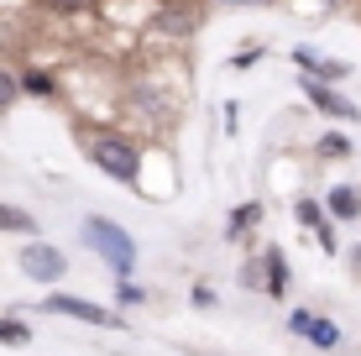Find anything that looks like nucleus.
Instances as JSON below:
<instances>
[{"instance_id": "nucleus-1", "label": "nucleus", "mask_w": 361, "mask_h": 356, "mask_svg": "<svg viewBox=\"0 0 361 356\" xmlns=\"http://www.w3.org/2000/svg\"><path fill=\"white\" fill-rule=\"evenodd\" d=\"M84 241H90L94 257H105V267L116 278H131V267H136V236H126L116 220L90 215V220H84Z\"/></svg>"}, {"instance_id": "nucleus-2", "label": "nucleus", "mask_w": 361, "mask_h": 356, "mask_svg": "<svg viewBox=\"0 0 361 356\" xmlns=\"http://www.w3.org/2000/svg\"><path fill=\"white\" fill-rule=\"evenodd\" d=\"M90 163L105 178H116V183H136L142 178V152H136L126 137H94L90 142Z\"/></svg>"}, {"instance_id": "nucleus-3", "label": "nucleus", "mask_w": 361, "mask_h": 356, "mask_svg": "<svg viewBox=\"0 0 361 356\" xmlns=\"http://www.w3.org/2000/svg\"><path fill=\"white\" fill-rule=\"evenodd\" d=\"M42 309H47V314H63V320H79V325H105V330H121V325H126L116 309H99V304L79 299V293H47Z\"/></svg>"}, {"instance_id": "nucleus-4", "label": "nucleus", "mask_w": 361, "mask_h": 356, "mask_svg": "<svg viewBox=\"0 0 361 356\" xmlns=\"http://www.w3.org/2000/svg\"><path fill=\"white\" fill-rule=\"evenodd\" d=\"M16 262H21V273H27L32 283H58V278L68 273V257L58 247H47V241H27Z\"/></svg>"}, {"instance_id": "nucleus-5", "label": "nucleus", "mask_w": 361, "mask_h": 356, "mask_svg": "<svg viewBox=\"0 0 361 356\" xmlns=\"http://www.w3.org/2000/svg\"><path fill=\"white\" fill-rule=\"evenodd\" d=\"M288 330H293V336H304V340H314L319 351H335V346H341V325L325 320V314H314V309H293V314H288Z\"/></svg>"}, {"instance_id": "nucleus-6", "label": "nucleus", "mask_w": 361, "mask_h": 356, "mask_svg": "<svg viewBox=\"0 0 361 356\" xmlns=\"http://www.w3.org/2000/svg\"><path fill=\"white\" fill-rule=\"evenodd\" d=\"M304 94L314 100V110H325V116H335V121H361V110L351 100H341L325 79H309V73H304Z\"/></svg>"}, {"instance_id": "nucleus-7", "label": "nucleus", "mask_w": 361, "mask_h": 356, "mask_svg": "<svg viewBox=\"0 0 361 356\" xmlns=\"http://www.w3.org/2000/svg\"><path fill=\"white\" fill-rule=\"evenodd\" d=\"M262 273H267V293H272V299H283V293H288V257H283V247H267Z\"/></svg>"}, {"instance_id": "nucleus-8", "label": "nucleus", "mask_w": 361, "mask_h": 356, "mask_svg": "<svg viewBox=\"0 0 361 356\" xmlns=\"http://www.w3.org/2000/svg\"><path fill=\"white\" fill-rule=\"evenodd\" d=\"M325 210H330L335 220H356V215H361V189H351V183L330 189V194H325Z\"/></svg>"}, {"instance_id": "nucleus-9", "label": "nucleus", "mask_w": 361, "mask_h": 356, "mask_svg": "<svg viewBox=\"0 0 361 356\" xmlns=\"http://www.w3.org/2000/svg\"><path fill=\"white\" fill-rule=\"evenodd\" d=\"M257 220H262V204H241V210H235V215L226 220V236H231V241H241L246 231L257 226Z\"/></svg>"}, {"instance_id": "nucleus-10", "label": "nucleus", "mask_w": 361, "mask_h": 356, "mask_svg": "<svg viewBox=\"0 0 361 356\" xmlns=\"http://www.w3.org/2000/svg\"><path fill=\"white\" fill-rule=\"evenodd\" d=\"M293 220H298V226H330V220H325V204H319V200H309V194H304V200H293Z\"/></svg>"}, {"instance_id": "nucleus-11", "label": "nucleus", "mask_w": 361, "mask_h": 356, "mask_svg": "<svg viewBox=\"0 0 361 356\" xmlns=\"http://www.w3.org/2000/svg\"><path fill=\"white\" fill-rule=\"evenodd\" d=\"M0 231H21V236H37V220L27 210H11V204H0Z\"/></svg>"}, {"instance_id": "nucleus-12", "label": "nucleus", "mask_w": 361, "mask_h": 356, "mask_svg": "<svg viewBox=\"0 0 361 356\" xmlns=\"http://www.w3.org/2000/svg\"><path fill=\"white\" fill-rule=\"evenodd\" d=\"M21 90H27V94H42V100H47V94L58 90V79H53V73H42V68H27V73H21Z\"/></svg>"}, {"instance_id": "nucleus-13", "label": "nucleus", "mask_w": 361, "mask_h": 356, "mask_svg": "<svg viewBox=\"0 0 361 356\" xmlns=\"http://www.w3.org/2000/svg\"><path fill=\"white\" fill-rule=\"evenodd\" d=\"M32 340V325H21V320H0V346H27Z\"/></svg>"}, {"instance_id": "nucleus-14", "label": "nucleus", "mask_w": 361, "mask_h": 356, "mask_svg": "<svg viewBox=\"0 0 361 356\" xmlns=\"http://www.w3.org/2000/svg\"><path fill=\"white\" fill-rule=\"evenodd\" d=\"M351 152V137H341V131H325L319 137V157H345Z\"/></svg>"}, {"instance_id": "nucleus-15", "label": "nucleus", "mask_w": 361, "mask_h": 356, "mask_svg": "<svg viewBox=\"0 0 361 356\" xmlns=\"http://www.w3.org/2000/svg\"><path fill=\"white\" fill-rule=\"evenodd\" d=\"M16 94H21V79H16L11 68H0V110L16 105Z\"/></svg>"}, {"instance_id": "nucleus-16", "label": "nucleus", "mask_w": 361, "mask_h": 356, "mask_svg": "<svg viewBox=\"0 0 361 356\" xmlns=\"http://www.w3.org/2000/svg\"><path fill=\"white\" fill-rule=\"evenodd\" d=\"M345 73H351V68H345V63H319L314 73H309V79H325V84H341V79H345Z\"/></svg>"}, {"instance_id": "nucleus-17", "label": "nucleus", "mask_w": 361, "mask_h": 356, "mask_svg": "<svg viewBox=\"0 0 361 356\" xmlns=\"http://www.w3.org/2000/svg\"><path fill=\"white\" fill-rule=\"evenodd\" d=\"M257 58H262V47H241V53L231 58V68H235V73H246V68L257 63Z\"/></svg>"}, {"instance_id": "nucleus-18", "label": "nucleus", "mask_w": 361, "mask_h": 356, "mask_svg": "<svg viewBox=\"0 0 361 356\" xmlns=\"http://www.w3.org/2000/svg\"><path fill=\"white\" fill-rule=\"evenodd\" d=\"M147 299V288H136V283H121V304H142Z\"/></svg>"}, {"instance_id": "nucleus-19", "label": "nucleus", "mask_w": 361, "mask_h": 356, "mask_svg": "<svg viewBox=\"0 0 361 356\" xmlns=\"http://www.w3.org/2000/svg\"><path fill=\"white\" fill-rule=\"evenodd\" d=\"M235 126H241V105L231 100V105H226V131H235Z\"/></svg>"}, {"instance_id": "nucleus-20", "label": "nucleus", "mask_w": 361, "mask_h": 356, "mask_svg": "<svg viewBox=\"0 0 361 356\" xmlns=\"http://www.w3.org/2000/svg\"><path fill=\"white\" fill-rule=\"evenodd\" d=\"M47 6H53V11H79L84 0H47Z\"/></svg>"}, {"instance_id": "nucleus-21", "label": "nucleus", "mask_w": 361, "mask_h": 356, "mask_svg": "<svg viewBox=\"0 0 361 356\" xmlns=\"http://www.w3.org/2000/svg\"><path fill=\"white\" fill-rule=\"evenodd\" d=\"M226 6H267V0H226Z\"/></svg>"}]
</instances>
